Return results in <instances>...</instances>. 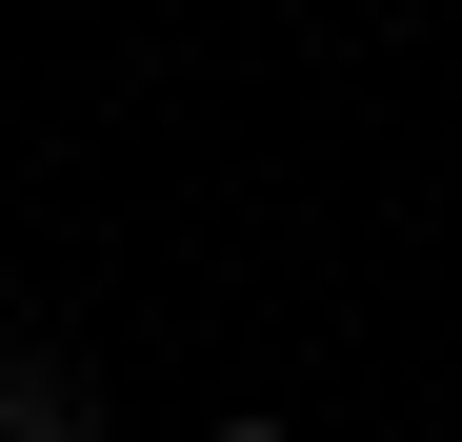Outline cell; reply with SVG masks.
<instances>
[{"label":"cell","instance_id":"cell-2","mask_svg":"<svg viewBox=\"0 0 462 442\" xmlns=\"http://www.w3.org/2000/svg\"><path fill=\"white\" fill-rule=\"evenodd\" d=\"M201 442H301V422H201Z\"/></svg>","mask_w":462,"mask_h":442},{"label":"cell","instance_id":"cell-1","mask_svg":"<svg viewBox=\"0 0 462 442\" xmlns=\"http://www.w3.org/2000/svg\"><path fill=\"white\" fill-rule=\"evenodd\" d=\"M0 442H101V362H60V342H0Z\"/></svg>","mask_w":462,"mask_h":442}]
</instances>
